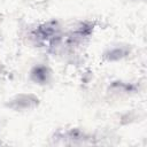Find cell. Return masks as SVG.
I'll use <instances>...</instances> for the list:
<instances>
[{"mask_svg":"<svg viewBox=\"0 0 147 147\" xmlns=\"http://www.w3.org/2000/svg\"><path fill=\"white\" fill-rule=\"evenodd\" d=\"M31 77L36 83L38 82L39 84H41V83H46L48 80L49 74L45 67H38V68L33 69V71L31 72Z\"/></svg>","mask_w":147,"mask_h":147,"instance_id":"cell-1","label":"cell"}]
</instances>
